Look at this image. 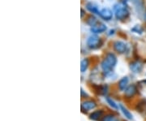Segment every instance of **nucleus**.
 I'll list each match as a JSON object with an SVG mask.
<instances>
[{"mask_svg":"<svg viewBox=\"0 0 146 121\" xmlns=\"http://www.w3.org/2000/svg\"><path fill=\"white\" fill-rule=\"evenodd\" d=\"M83 16H84V10L83 9H81V16L83 17Z\"/></svg>","mask_w":146,"mask_h":121,"instance_id":"aec40b11","label":"nucleus"},{"mask_svg":"<svg viewBox=\"0 0 146 121\" xmlns=\"http://www.w3.org/2000/svg\"><path fill=\"white\" fill-rule=\"evenodd\" d=\"M117 63V58L113 53H108L102 63V68L105 73L107 74L112 72Z\"/></svg>","mask_w":146,"mask_h":121,"instance_id":"f257e3e1","label":"nucleus"},{"mask_svg":"<svg viewBox=\"0 0 146 121\" xmlns=\"http://www.w3.org/2000/svg\"><path fill=\"white\" fill-rule=\"evenodd\" d=\"M98 22V21H97V19H96L95 17H94V16H91V17H89V20H88V21H87V23L89 24V25H91V27L94 26V25H96Z\"/></svg>","mask_w":146,"mask_h":121,"instance_id":"f3484780","label":"nucleus"},{"mask_svg":"<svg viewBox=\"0 0 146 121\" xmlns=\"http://www.w3.org/2000/svg\"><path fill=\"white\" fill-rule=\"evenodd\" d=\"M106 101H107V102L110 104V106H112V108L116 109V110H118V109H119V106L115 103V101L112 100V99H111V98H106Z\"/></svg>","mask_w":146,"mask_h":121,"instance_id":"dca6fc26","label":"nucleus"},{"mask_svg":"<svg viewBox=\"0 0 146 121\" xmlns=\"http://www.w3.org/2000/svg\"><path fill=\"white\" fill-rule=\"evenodd\" d=\"M87 45L91 49H97L101 47L102 45V40L101 38L96 35H92L88 38L87 40Z\"/></svg>","mask_w":146,"mask_h":121,"instance_id":"7ed1b4c3","label":"nucleus"},{"mask_svg":"<svg viewBox=\"0 0 146 121\" xmlns=\"http://www.w3.org/2000/svg\"><path fill=\"white\" fill-rule=\"evenodd\" d=\"M89 60L87 59H83L82 61H81V65H80V70H81V72H84V71H86V69L88 68V67H89Z\"/></svg>","mask_w":146,"mask_h":121,"instance_id":"4468645a","label":"nucleus"},{"mask_svg":"<svg viewBox=\"0 0 146 121\" xmlns=\"http://www.w3.org/2000/svg\"><path fill=\"white\" fill-rule=\"evenodd\" d=\"M131 30L133 32H136V33H141L143 32V29H142L140 25H136Z\"/></svg>","mask_w":146,"mask_h":121,"instance_id":"a211bd4d","label":"nucleus"},{"mask_svg":"<svg viewBox=\"0 0 146 121\" xmlns=\"http://www.w3.org/2000/svg\"><path fill=\"white\" fill-rule=\"evenodd\" d=\"M103 115V111H94L91 115H90V119L94 120H98Z\"/></svg>","mask_w":146,"mask_h":121,"instance_id":"9b49d317","label":"nucleus"},{"mask_svg":"<svg viewBox=\"0 0 146 121\" xmlns=\"http://www.w3.org/2000/svg\"><path fill=\"white\" fill-rule=\"evenodd\" d=\"M136 93V88L134 84L128 86L125 90V95L127 98H131Z\"/></svg>","mask_w":146,"mask_h":121,"instance_id":"6e6552de","label":"nucleus"},{"mask_svg":"<svg viewBox=\"0 0 146 121\" xmlns=\"http://www.w3.org/2000/svg\"><path fill=\"white\" fill-rule=\"evenodd\" d=\"M99 16L105 21H110L113 17V13L109 8H103L100 11Z\"/></svg>","mask_w":146,"mask_h":121,"instance_id":"39448f33","label":"nucleus"},{"mask_svg":"<svg viewBox=\"0 0 146 121\" xmlns=\"http://www.w3.org/2000/svg\"><path fill=\"white\" fill-rule=\"evenodd\" d=\"M106 29V26L103 23H100V22H98L96 25H94V26L91 27V31L94 33H102Z\"/></svg>","mask_w":146,"mask_h":121,"instance_id":"0eeeda50","label":"nucleus"},{"mask_svg":"<svg viewBox=\"0 0 146 121\" xmlns=\"http://www.w3.org/2000/svg\"><path fill=\"white\" fill-rule=\"evenodd\" d=\"M119 107L120 109H121V111H122V112H123V114L125 116V117L127 119H128V120H132V115L131 114L130 111H127V109L125 108L122 104H120Z\"/></svg>","mask_w":146,"mask_h":121,"instance_id":"ddd939ff","label":"nucleus"},{"mask_svg":"<svg viewBox=\"0 0 146 121\" xmlns=\"http://www.w3.org/2000/svg\"><path fill=\"white\" fill-rule=\"evenodd\" d=\"M115 9V14L116 18L120 21H123L127 19L129 16V11H127L125 6L121 5V4H117L114 7Z\"/></svg>","mask_w":146,"mask_h":121,"instance_id":"f03ea898","label":"nucleus"},{"mask_svg":"<svg viewBox=\"0 0 146 121\" xmlns=\"http://www.w3.org/2000/svg\"><path fill=\"white\" fill-rule=\"evenodd\" d=\"M87 8H88L91 12L99 15L100 11L98 10V8L97 5H95V4L93 3H88V4H87Z\"/></svg>","mask_w":146,"mask_h":121,"instance_id":"f8f14e48","label":"nucleus"},{"mask_svg":"<svg viewBox=\"0 0 146 121\" xmlns=\"http://www.w3.org/2000/svg\"><path fill=\"white\" fill-rule=\"evenodd\" d=\"M127 84H128V78L127 76L123 77L119 80V90H126V89L127 88Z\"/></svg>","mask_w":146,"mask_h":121,"instance_id":"1a4fd4ad","label":"nucleus"},{"mask_svg":"<svg viewBox=\"0 0 146 121\" xmlns=\"http://www.w3.org/2000/svg\"><path fill=\"white\" fill-rule=\"evenodd\" d=\"M113 47H114L115 51H117L119 54L125 53L127 51V46L126 45L124 42H121V41H116L115 42H114Z\"/></svg>","mask_w":146,"mask_h":121,"instance_id":"20e7f679","label":"nucleus"},{"mask_svg":"<svg viewBox=\"0 0 146 121\" xmlns=\"http://www.w3.org/2000/svg\"><path fill=\"white\" fill-rule=\"evenodd\" d=\"M102 121H119V120L113 115H107L103 117Z\"/></svg>","mask_w":146,"mask_h":121,"instance_id":"2eb2a0df","label":"nucleus"},{"mask_svg":"<svg viewBox=\"0 0 146 121\" xmlns=\"http://www.w3.org/2000/svg\"><path fill=\"white\" fill-rule=\"evenodd\" d=\"M96 102L94 101H84L81 104V109L83 111H90L94 110L96 107Z\"/></svg>","mask_w":146,"mask_h":121,"instance_id":"423d86ee","label":"nucleus"},{"mask_svg":"<svg viewBox=\"0 0 146 121\" xmlns=\"http://www.w3.org/2000/svg\"><path fill=\"white\" fill-rule=\"evenodd\" d=\"M131 69L134 72H140L142 69V65L139 62H135V63L131 64Z\"/></svg>","mask_w":146,"mask_h":121,"instance_id":"9d476101","label":"nucleus"},{"mask_svg":"<svg viewBox=\"0 0 146 121\" xmlns=\"http://www.w3.org/2000/svg\"><path fill=\"white\" fill-rule=\"evenodd\" d=\"M132 2L136 4V6H137V7H141V0H132Z\"/></svg>","mask_w":146,"mask_h":121,"instance_id":"6ab92c4d","label":"nucleus"}]
</instances>
